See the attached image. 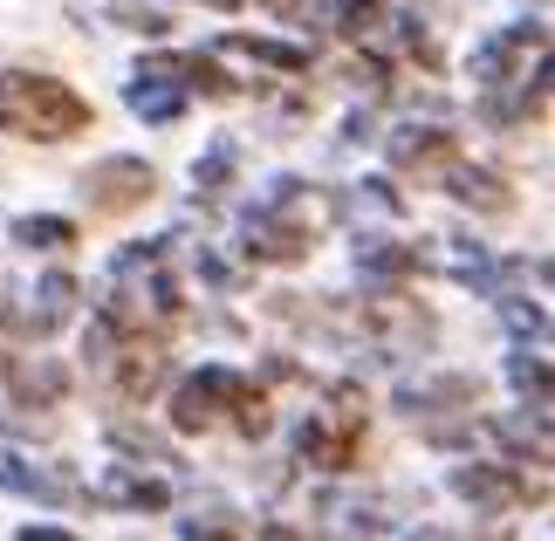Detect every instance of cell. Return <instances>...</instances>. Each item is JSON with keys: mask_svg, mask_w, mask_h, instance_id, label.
<instances>
[{"mask_svg": "<svg viewBox=\"0 0 555 541\" xmlns=\"http://www.w3.org/2000/svg\"><path fill=\"white\" fill-rule=\"evenodd\" d=\"M172 425L179 431H220V425H233L241 439H261V431L274 425V411H268L261 384H247L233 363H199V371L179 377V391H172Z\"/></svg>", "mask_w": 555, "mask_h": 541, "instance_id": "cell-1", "label": "cell"}, {"mask_svg": "<svg viewBox=\"0 0 555 541\" xmlns=\"http://www.w3.org/2000/svg\"><path fill=\"white\" fill-rule=\"evenodd\" d=\"M96 124L90 96H76L62 76H35V69H0V131L8 138H35V144H62L82 138Z\"/></svg>", "mask_w": 555, "mask_h": 541, "instance_id": "cell-2", "label": "cell"}, {"mask_svg": "<svg viewBox=\"0 0 555 541\" xmlns=\"http://www.w3.org/2000/svg\"><path fill=\"white\" fill-rule=\"evenodd\" d=\"M295 452H302V466H323V473H344L364 460V404H357V391H330V404L295 431Z\"/></svg>", "mask_w": 555, "mask_h": 541, "instance_id": "cell-3", "label": "cell"}, {"mask_svg": "<svg viewBox=\"0 0 555 541\" xmlns=\"http://www.w3.org/2000/svg\"><path fill=\"white\" fill-rule=\"evenodd\" d=\"M76 192H82V206H90L96 220H124V212H138L158 192V171L144 158H124V151H117V158H96L90 171H82Z\"/></svg>", "mask_w": 555, "mask_h": 541, "instance_id": "cell-4", "label": "cell"}, {"mask_svg": "<svg viewBox=\"0 0 555 541\" xmlns=\"http://www.w3.org/2000/svg\"><path fill=\"white\" fill-rule=\"evenodd\" d=\"M371 330V343L384 357H425V343H433V309H418L404 288H384L364 301V315H357Z\"/></svg>", "mask_w": 555, "mask_h": 541, "instance_id": "cell-5", "label": "cell"}, {"mask_svg": "<svg viewBox=\"0 0 555 541\" xmlns=\"http://www.w3.org/2000/svg\"><path fill=\"white\" fill-rule=\"evenodd\" d=\"M542 49H548L542 21H507L501 35H487L474 49V82H480V90H507V82L528 76V55H542Z\"/></svg>", "mask_w": 555, "mask_h": 541, "instance_id": "cell-6", "label": "cell"}, {"mask_svg": "<svg viewBox=\"0 0 555 541\" xmlns=\"http://www.w3.org/2000/svg\"><path fill=\"white\" fill-rule=\"evenodd\" d=\"M453 493L480 514H515L528 501V473L507 460H474V466H453Z\"/></svg>", "mask_w": 555, "mask_h": 541, "instance_id": "cell-7", "label": "cell"}, {"mask_svg": "<svg viewBox=\"0 0 555 541\" xmlns=\"http://www.w3.org/2000/svg\"><path fill=\"white\" fill-rule=\"evenodd\" d=\"M460 158V138L439 131V124H412V131H391V165L412 171L418 185H439V171Z\"/></svg>", "mask_w": 555, "mask_h": 541, "instance_id": "cell-8", "label": "cell"}, {"mask_svg": "<svg viewBox=\"0 0 555 541\" xmlns=\"http://www.w3.org/2000/svg\"><path fill=\"white\" fill-rule=\"evenodd\" d=\"M124 103L144 117V124H179L185 117V90L165 69H152V62H138L131 82H124Z\"/></svg>", "mask_w": 555, "mask_h": 541, "instance_id": "cell-9", "label": "cell"}, {"mask_svg": "<svg viewBox=\"0 0 555 541\" xmlns=\"http://www.w3.org/2000/svg\"><path fill=\"white\" fill-rule=\"evenodd\" d=\"M90 501L131 507V514H165V507H172V487H165V480H144V473H131V466H111V473L90 487Z\"/></svg>", "mask_w": 555, "mask_h": 541, "instance_id": "cell-10", "label": "cell"}, {"mask_svg": "<svg viewBox=\"0 0 555 541\" xmlns=\"http://www.w3.org/2000/svg\"><path fill=\"white\" fill-rule=\"evenodd\" d=\"M439 185L453 192L460 206H480V212H507V206H515V192H507V179H501V171H487V165H466V158H453V165H446V171H439Z\"/></svg>", "mask_w": 555, "mask_h": 541, "instance_id": "cell-11", "label": "cell"}, {"mask_svg": "<svg viewBox=\"0 0 555 541\" xmlns=\"http://www.w3.org/2000/svg\"><path fill=\"white\" fill-rule=\"evenodd\" d=\"M220 49L261 62V69H282V76H309V49H295V41H274V35H227Z\"/></svg>", "mask_w": 555, "mask_h": 541, "instance_id": "cell-12", "label": "cell"}, {"mask_svg": "<svg viewBox=\"0 0 555 541\" xmlns=\"http://www.w3.org/2000/svg\"><path fill=\"white\" fill-rule=\"evenodd\" d=\"M76 295H82V288H76V281H69V274H49V281H41V288H35V309H28V330H35V336H55V330H62V322H69V315H76Z\"/></svg>", "mask_w": 555, "mask_h": 541, "instance_id": "cell-13", "label": "cell"}, {"mask_svg": "<svg viewBox=\"0 0 555 541\" xmlns=\"http://www.w3.org/2000/svg\"><path fill=\"white\" fill-rule=\"evenodd\" d=\"M418 268H425L418 247H398V241H364L357 247V274H371V281H404Z\"/></svg>", "mask_w": 555, "mask_h": 541, "instance_id": "cell-14", "label": "cell"}, {"mask_svg": "<svg viewBox=\"0 0 555 541\" xmlns=\"http://www.w3.org/2000/svg\"><path fill=\"white\" fill-rule=\"evenodd\" d=\"M14 241L21 247H41V254H69L82 241L76 220H55V212H28V220H14Z\"/></svg>", "mask_w": 555, "mask_h": 541, "instance_id": "cell-15", "label": "cell"}, {"mask_svg": "<svg viewBox=\"0 0 555 541\" xmlns=\"http://www.w3.org/2000/svg\"><path fill=\"white\" fill-rule=\"evenodd\" d=\"M8 377H14V391L21 398H41V404H62V391H69V371L49 357H35V363H8Z\"/></svg>", "mask_w": 555, "mask_h": 541, "instance_id": "cell-16", "label": "cell"}, {"mask_svg": "<svg viewBox=\"0 0 555 541\" xmlns=\"http://www.w3.org/2000/svg\"><path fill=\"white\" fill-rule=\"evenodd\" d=\"M0 487H8V493H35V501H69V487H62L55 473L14 460V452H0Z\"/></svg>", "mask_w": 555, "mask_h": 541, "instance_id": "cell-17", "label": "cell"}, {"mask_svg": "<svg viewBox=\"0 0 555 541\" xmlns=\"http://www.w3.org/2000/svg\"><path fill=\"white\" fill-rule=\"evenodd\" d=\"M336 35H350V41H371L384 28V0H336Z\"/></svg>", "mask_w": 555, "mask_h": 541, "instance_id": "cell-18", "label": "cell"}, {"mask_svg": "<svg viewBox=\"0 0 555 541\" xmlns=\"http://www.w3.org/2000/svg\"><path fill=\"white\" fill-rule=\"evenodd\" d=\"M507 384H515L535 411H548V363L542 357H507Z\"/></svg>", "mask_w": 555, "mask_h": 541, "instance_id": "cell-19", "label": "cell"}, {"mask_svg": "<svg viewBox=\"0 0 555 541\" xmlns=\"http://www.w3.org/2000/svg\"><path fill=\"white\" fill-rule=\"evenodd\" d=\"M192 179H199V192H220V185L233 179V144L220 138V144H212V151H206L199 165H192Z\"/></svg>", "mask_w": 555, "mask_h": 541, "instance_id": "cell-20", "label": "cell"}, {"mask_svg": "<svg viewBox=\"0 0 555 541\" xmlns=\"http://www.w3.org/2000/svg\"><path fill=\"white\" fill-rule=\"evenodd\" d=\"M501 315H507V330H515V336H548V322H542V309H535V301H501Z\"/></svg>", "mask_w": 555, "mask_h": 541, "instance_id": "cell-21", "label": "cell"}, {"mask_svg": "<svg viewBox=\"0 0 555 541\" xmlns=\"http://www.w3.org/2000/svg\"><path fill=\"white\" fill-rule=\"evenodd\" d=\"M117 14H124V28H138V35H165V28H172L158 8H117Z\"/></svg>", "mask_w": 555, "mask_h": 541, "instance_id": "cell-22", "label": "cell"}, {"mask_svg": "<svg viewBox=\"0 0 555 541\" xmlns=\"http://www.w3.org/2000/svg\"><path fill=\"white\" fill-rule=\"evenodd\" d=\"M179 534H185V541H241V534H233V528H220V521H185Z\"/></svg>", "mask_w": 555, "mask_h": 541, "instance_id": "cell-23", "label": "cell"}, {"mask_svg": "<svg viewBox=\"0 0 555 541\" xmlns=\"http://www.w3.org/2000/svg\"><path fill=\"white\" fill-rule=\"evenodd\" d=\"M14 541H82V534H69V528H49V521H28Z\"/></svg>", "mask_w": 555, "mask_h": 541, "instance_id": "cell-24", "label": "cell"}, {"mask_svg": "<svg viewBox=\"0 0 555 541\" xmlns=\"http://www.w3.org/2000/svg\"><path fill=\"white\" fill-rule=\"evenodd\" d=\"M261 541H309V534H295L288 521H268V528H261Z\"/></svg>", "mask_w": 555, "mask_h": 541, "instance_id": "cell-25", "label": "cell"}, {"mask_svg": "<svg viewBox=\"0 0 555 541\" xmlns=\"http://www.w3.org/2000/svg\"><path fill=\"white\" fill-rule=\"evenodd\" d=\"M261 8H274V14H295V8H302V0H261Z\"/></svg>", "mask_w": 555, "mask_h": 541, "instance_id": "cell-26", "label": "cell"}, {"mask_svg": "<svg viewBox=\"0 0 555 541\" xmlns=\"http://www.w3.org/2000/svg\"><path fill=\"white\" fill-rule=\"evenodd\" d=\"M206 8H212V14H233V8H241V0H206Z\"/></svg>", "mask_w": 555, "mask_h": 541, "instance_id": "cell-27", "label": "cell"}]
</instances>
